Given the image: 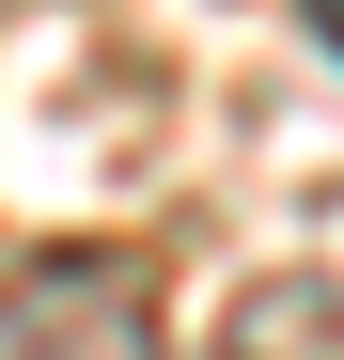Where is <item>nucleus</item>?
<instances>
[{
  "label": "nucleus",
  "instance_id": "nucleus-3",
  "mask_svg": "<svg viewBox=\"0 0 344 360\" xmlns=\"http://www.w3.org/2000/svg\"><path fill=\"white\" fill-rule=\"evenodd\" d=\"M298 16H313V47H329V63H344V0H298Z\"/></svg>",
  "mask_w": 344,
  "mask_h": 360
},
{
  "label": "nucleus",
  "instance_id": "nucleus-2",
  "mask_svg": "<svg viewBox=\"0 0 344 360\" xmlns=\"http://www.w3.org/2000/svg\"><path fill=\"white\" fill-rule=\"evenodd\" d=\"M235 360H344V297H329V282H251Z\"/></svg>",
  "mask_w": 344,
  "mask_h": 360
},
{
  "label": "nucleus",
  "instance_id": "nucleus-1",
  "mask_svg": "<svg viewBox=\"0 0 344 360\" xmlns=\"http://www.w3.org/2000/svg\"><path fill=\"white\" fill-rule=\"evenodd\" d=\"M0 360H157V282L126 251H32L0 282Z\"/></svg>",
  "mask_w": 344,
  "mask_h": 360
}]
</instances>
